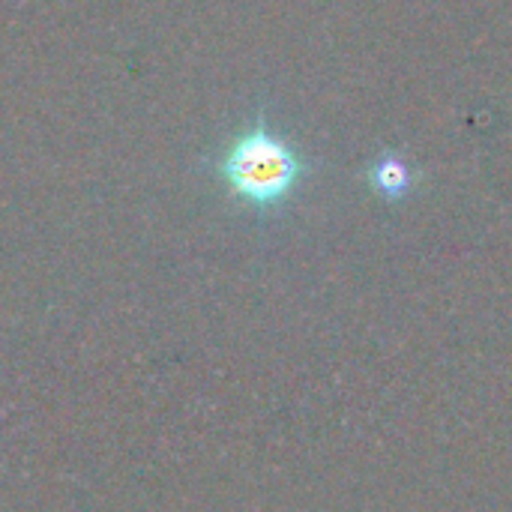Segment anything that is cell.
Wrapping results in <instances>:
<instances>
[{
    "instance_id": "obj_1",
    "label": "cell",
    "mask_w": 512,
    "mask_h": 512,
    "mask_svg": "<svg viewBox=\"0 0 512 512\" xmlns=\"http://www.w3.org/2000/svg\"><path fill=\"white\" fill-rule=\"evenodd\" d=\"M228 189L255 207H273L291 195L303 165L300 156L258 120L249 132L231 141L219 162Z\"/></svg>"
},
{
    "instance_id": "obj_2",
    "label": "cell",
    "mask_w": 512,
    "mask_h": 512,
    "mask_svg": "<svg viewBox=\"0 0 512 512\" xmlns=\"http://www.w3.org/2000/svg\"><path fill=\"white\" fill-rule=\"evenodd\" d=\"M372 183L387 198H402L411 189V171L396 153H384L372 168Z\"/></svg>"
}]
</instances>
